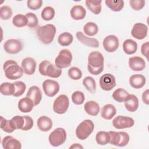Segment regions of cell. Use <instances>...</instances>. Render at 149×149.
Returning <instances> with one entry per match:
<instances>
[{
    "instance_id": "30bf717a",
    "label": "cell",
    "mask_w": 149,
    "mask_h": 149,
    "mask_svg": "<svg viewBox=\"0 0 149 149\" xmlns=\"http://www.w3.org/2000/svg\"><path fill=\"white\" fill-rule=\"evenodd\" d=\"M134 124V121L133 118L125 116H117L112 120L113 127L118 129L132 127Z\"/></svg>"
},
{
    "instance_id": "ee69618b",
    "label": "cell",
    "mask_w": 149,
    "mask_h": 149,
    "mask_svg": "<svg viewBox=\"0 0 149 149\" xmlns=\"http://www.w3.org/2000/svg\"><path fill=\"white\" fill-rule=\"evenodd\" d=\"M26 16L27 18L28 23L27 26L31 28L36 27L38 23V19L36 14L31 12H29L26 14Z\"/></svg>"
},
{
    "instance_id": "f546056e",
    "label": "cell",
    "mask_w": 149,
    "mask_h": 149,
    "mask_svg": "<svg viewBox=\"0 0 149 149\" xmlns=\"http://www.w3.org/2000/svg\"><path fill=\"white\" fill-rule=\"evenodd\" d=\"M0 92L4 95H13L15 92L14 83L9 82L2 83L0 86Z\"/></svg>"
},
{
    "instance_id": "e575fe53",
    "label": "cell",
    "mask_w": 149,
    "mask_h": 149,
    "mask_svg": "<svg viewBox=\"0 0 149 149\" xmlns=\"http://www.w3.org/2000/svg\"><path fill=\"white\" fill-rule=\"evenodd\" d=\"M84 33L88 36H94L98 31V26L94 22H88L83 27Z\"/></svg>"
},
{
    "instance_id": "d4e9b609",
    "label": "cell",
    "mask_w": 149,
    "mask_h": 149,
    "mask_svg": "<svg viewBox=\"0 0 149 149\" xmlns=\"http://www.w3.org/2000/svg\"><path fill=\"white\" fill-rule=\"evenodd\" d=\"M70 13L74 20H82L86 15V10L81 5H74L70 9Z\"/></svg>"
},
{
    "instance_id": "b9f144b4",
    "label": "cell",
    "mask_w": 149,
    "mask_h": 149,
    "mask_svg": "<svg viewBox=\"0 0 149 149\" xmlns=\"http://www.w3.org/2000/svg\"><path fill=\"white\" fill-rule=\"evenodd\" d=\"M1 129L6 133H12L15 130L11 125L10 120H6L3 116H1Z\"/></svg>"
},
{
    "instance_id": "83f0119b",
    "label": "cell",
    "mask_w": 149,
    "mask_h": 149,
    "mask_svg": "<svg viewBox=\"0 0 149 149\" xmlns=\"http://www.w3.org/2000/svg\"><path fill=\"white\" fill-rule=\"evenodd\" d=\"M123 49L127 55L134 54L137 49V44L132 39H127L123 43Z\"/></svg>"
},
{
    "instance_id": "f1b7e54d",
    "label": "cell",
    "mask_w": 149,
    "mask_h": 149,
    "mask_svg": "<svg viewBox=\"0 0 149 149\" xmlns=\"http://www.w3.org/2000/svg\"><path fill=\"white\" fill-rule=\"evenodd\" d=\"M101 2L102 1L100 0H87L86 5L92 13L98 15L101 12Z\"/></svg>"
},
{
    "instance_id": "7bdbcfd3",
    "label": "cell",
    "mask_w": 149,
    "mask_h": 149,
    "mask_svg": "<svg viewBox=\"0 0 149 149\" xmlns=\"http://www.w3.org/2000/svg\"><path fill=\"white\" fill-rule=\"evenodd\" d=\"M12 16V10L9 6L4 5L0 8V17L2 20H8Z\"/></svg>"
},
{
    "instance_id": "f6af8a7d",
    "label": "cell",
    "mask_w": 149,
    "mask_h": 149,
    "mask_svg": "<svg viewBox=\"0 0 149 149\" xmlns=\"http://www.w3.org/2000/svg\"><path fill=\"white\" fill-rule=\"evenodd\" d=\"M69 77L74 80H79L82 76V72L81 70L77 67H71L68 70Z\"/></svg>"
},
{
    "instance_id": "6da1fadb",
    "label": "cell",
    "mask_w": 149,
    "mask_h": 149,
    "mask_svg": "<svg viewBox=\"0 0 149 149\" xmlns=\"http://www.w3.org/2000/svg\"><path fill=\"white\" fill-rule=\"evenodd\" d=\"M104 58L101 52H91L88 56L87 69L88 72L94 75L100 74L104 69Z\"/></svg>"
},
{
    "instance_id": "bcb514c9",
    "label": "cell",
    "mask_w": 149,
    "mask_h": 149,
    "mask_svg": "<svg viewBox=\"0 0 149 149\" xmlns=\"http://www.w3.org/2000/svg\"><path fill=\"white\" fill-rule=\"evenodd\" d=\"M130 5L134 10H139L143 9L145 5V1L143 0H130Z\"/></svg>"
},
{
    "instance_id": "ba28073f",
    "label": "cell",
    "mask_w": 149,
    "mask_h": 149,
    "mask_svg": "<svg viewBox=\"0 0 149 149\" xmlns=\"http://www.w3.org/2000/svg\"><path fill=\"white\" fill-rule=\"evenodd\" d=\"M72 58V54L69 50L62 49L55 58V65L61 69L66 68L70 65Z\"/></svg>"
},
{
    "instance_id": "277c9868",
    "label": "cell",
    "mask_w": 149,
    "mask_h": 149,
    "mask_svg": "<svg viewBox=\"0 0 149 149\" xmlns=\"http://www.w3.org/2000/svg\"><path fill=\"white\" fill-rule=\"evenodd\" d=\"M38 70L42 76H47L52 78L59 77L62 72V69L47 60H44L40 63Z\"/></svg>"
},
{
    "instance_id": "603a6c76",
    "label": "cell",
    "mask_w": 149,
    "mask_h": 149,
    "mask_svg": "<svg viewBox=\"0 0 149 149\" xmlns=\"http://www.w3.org/2000/svg\"><path fill=\"white\" fill-rule=\"evenodd\" d=\"M19 109L23 113H28L31 112L34 106L33 101L29 97H26L19 101L18 104Z\"/></svg>"
},
{
    "instance_id": "d590c367",
    "label": "cell",
    "mask_w": 149,
    "mask_h": 149,
    "mask_svg": "<svg viewBox=\"0 0 149 149\" xmlns=\"http://www.w3.org/2000/svg\"><path fill=\"white\" fill-rule=\"evenodd\" d=\"M28 20L26 15L17 14L12 19L13 24L17 27H23L27 25Z\"/></svg>"
},
{
    "instance_id": "44dd1931",
    "label": "cell",
    "mask_w": 149,
    "mask_h": 149,
    "mask_svg": "<svg viewBox=\"0 0 149 149\" xmlns=\"http://www.w3.org/2000/svg\"><path fill=\"white\" fill-rule=\"evenodd\" d=\"M124 102L125 107L128 111L133 112L138 109L139 100L135 95L129 94Z\"/></svg>"
},
{
    "instance_id": "d6986e66",
    "label": "cell",
    "mask_w": 149,
    "mask_h": 149,
    "mask_svg": "<svg viewBox=\"0 0 149 149\" xmlns=\"http://www.w3.org/2000/svg\"><path fill=\"white\" fill-rule=\"evenodd\" d=\"M129 65L133 71H141L146 68V62L141 57L133 56L129 59Z\"/></svg>"
},
{
    "instance_id": "f35d334b",
    "label": "cell",
    "mask_w": 149,
    "mask_h": 149,
    "mask_svg": "<svg viewBox=\"0 0 149 149\" xmlns=\"http://www.w3.org/2000/svg\"><path fill=\"white\" fill-rule=\"evenodd\" d=\"M41 16L42 19L44 20H51L55 16V10L51 6H46L42 9Z\"/></svg>"
},
{
    "instance_id": "4316f807",
    "label": "cell",
    "mask_w": 149,
    "mask_h": 149,
    "mask_svg": "<svg viewBox=\"0 0 149 149\" xmlns=\"http://www.w3.org/2000/svg\"><path fill=\"white\" fill-rule=\"evenodd\" d=\"M84 110L86 112L91 116H97L100 112V105L94 101H89L84 104Z\"/></svg>"
},
{
    "instance_id": "4dcf8cb0",
    "label": "cell",
    "mask_w": 149,
    "mask_h": 149,
    "mask_svg": "<svg viewBox=\"0 0 149 149\" xmlns=\"http://www.w3.org/2000/svg\"><path fill=\"white\" fill-rule=\"evenodd\" d=\"M110 135L109 132L105 131L98 132L96 134L95 140L98 144L104 146L109 143Z\"/></svg>"
},
{
    "instance_id": "7c38bea8",
    "label": "cell",
    "mask_w": 149,
    "mask_h": 149,
    "mask_svg": "<svg viewBox=\"0 0 149 149\" xmlns=\"http://www.w3.org/2000/svg\"><path fill=\"white\" fill-rule=\"evenodd\" d=\"M23 48V44L21 41L17 39H9L3 44V49L5 52L10 54H15Z\"/></svg>"
},
{
    "instance_id": "816d5d0a",
    "label": "cell",
    "mask_w": 149,
    "mask_h": 149,
    "mask_svg": "<svg viewBox=\"0 0 149 149\" xmlns=\"http://www.w3.org/2000/svg\"><path fill=\"white\" fill-rule=\"evenodd\" d=\"M83 147L78 143H75V144H73L71 146H70L69 148H83Z\"/></svg>"
},
{
    "instance_id": "5b68a950",
    "label": "cell",
    "mask_w": 149,
    "mask_h": 149,
    "mask_svg": "<svg viewBox=\"0 0 149 149\" xmlns=\"http://www.w3.org/2000/svg\"><path fill=\"white\" fill-rule=\"evenodd\" d=\"M94 123L91 120L86 119L81 122L76 129V137L81 140H86L93 132Z\"/></svg>"
},
{
    "instance_id": "8fae6325",
    "label": "cell",
    "mask_w": 149,
    "mask_h": 149,
    "mask_svg": "<svg viewBox=\"0 0 149 149\" xmlns=\"http://www.w3.org/2000/svg\"><path fill=\"white\" fill-rule=\"evenodd\" d=\"M59 84L55 80L47 79L42 83V88L44 93L48 97L55 96L59 91Z\"/></svg>"
},
{
    "instance_id": "9c48e42d",
    "label": "cell",
    "mask_w": 149,
    "mask_h": 149,
    "mask_svg": "<svg viewBox=\"0 0 149 149\" xmlns=\"http://www.w3.org/2000/svg\"><path fill=\"white\" fill-rule=\"evenodd\" d=\"M69 105V100L68 96L62 94L55 100L53 104V110L56 113L63 114L67 111Z\"/></svg>"
},
{
    "instance_id": "e0dca14e",
    "label": "cell",
    "mask_w": 149,
    "mask_h": 149,
    "mask_svg": "<svg viewBox=\"0 0 149 149\" xmlns=\"http://www.w3.org/2000/svg\"><path fill=\"white\" fill-rule=\"evenodd\" d=\"M26 97L30 98L33 101L34 106H36L40 104L42 99L41 90L38 86H33L29 88Z\"/></svg>"
},
{
    "instance_id": "ffe728a7",
    "label": "cell",
    "mask_w": 149,
    "mask_h": 149,
    "mask_svg": "<svg viewBox=\"0 0 149 149\" xmlns=\"http://www.w3.org/2000/svg\"><path fill=\"white\" fill-rule=\"evenodd\" d=\"M76 36L77 40L84 45L94 48H97L99 47V42L96 38L88 37L81 31H77Z\"/></svg>"
},
{
    "instance_id": "7a4b0ae2",
    "label": "cell",
    "mask_w": 149,
    "mask_h": 149,
    "mask_svg": "<svg viewBox=\"0 0 149 149\" xmlns=\"http://www.w3.org/2000/svg\"><path fill=\"white\" fill-rule=\"evenodd\" d=\"M56 31L55 26L52 24L38 26L36 30L38 39L45 44H49L53 41Z\"/></svg>"
},
{
    "instance_id": "ab89813d",
    "label": "cell",
    "mask_w": 149,
    "mask_h": 149,
    "mask_svg": "<svg viewBox=\"0 0 149 149\" xmlns=\"http://www.w3.org/2000/svg\"><path fill=\"white\" fill-rule=\"evenodd\" d=\"M13 83L15 86V92L13 95L15 97L21 96L24 93L26 88L25 83L21 81H17Z\"/></svg>"
},
{
    "instance_id": "8992f818",
    "label": "cell",
    "mask_w": 149,
    "mask_h": 149,
    "mask_svg": "<svg viewBox=\"0 0 149 149\" xmlns=\"http://www.w3.org/2000/svg\"><path fill=\"white\" fill-rule=\"evenodd\" d=\"M110 135L109 143L111 144L118 147H124L129 141V135L125 132L109 131Z\"/></svg>"
},
{
    "instance_id": "ac0fdd59",
    "label": "cell",
    "mask_w": 149,
    "mask_h": 149,
    "mask_svg": "<svg viewBox=\"0 0 149 149\" xmlns=\"http://www.w3.org/2000/svg\"><path fill=\"white\" fill-rule=\"evenodd\" d=\"M2 145L5 149H20L22 148L20 141L11 136L5 137L2 140Z\"/></svg>"
},
{
    "instance_id": "7402d4cb",
    "label": "cell",
    "mask_w": 149,
    "mask_h": 149,
    "mask_svg": "<svg viewBox=\"0 0 149 149\" xmlns=\"http://www.w3.org/2000/svg\"><path fill=\"white\" fill-rule=\"evenodd\" d=\"M146 77L141 74H135L131 76L129 78L130 86L136 89L142 88L146 84Z\"/></svg>"
},
{
    "instance_id": "cb8c5ba5",
    "label": "cell",
    "mask_w": 149,
    "mask_h": 149,
    "mask_svg": "<svg viewBox=\"0 0 149 149\" xmlns=\"http://www.w3.org/2000/svg\"><path fill=\"white\" fill-rule=\"evenodd\" d=\"M38 129L42 132H48L52 127V121L48 116H40L37 122Z\"/></svg>"
},
{
    "instance_id": "52a82bcc",
    "label": "cell",
    "mask_w": 149,
    "mask_h": 149,
    "mask_svg": "<svg viewBox=\"0 0 149 149\" xmlns=\"http://www.w3.org/2000/svg\"><path fill=\"white\" fill-rule=\"evenodd\" d=\"M66 140V130L62 127H58L52 131L48 137L50 144L54 147H58L63 144Z\"/></svg>"
},
{
    "instance_id": "3957f363",
    "label": "cell",
    "mask_w": 149,
    "mask_h": 149,
    "mask_svg": "<svg viewBox=\"0 0 149 149\" xmlns=\"http://www.w3.org/2000/svg\"><path fill=\"white\" fill-rule=\"evenodd\" d=\"M3 69L6 77L10 80L18 79L22 77L23 74L22 67L13 60L6 61L3 63Z\"/></svg>"
},
{
    "instance_id": "f907efd6",
    "label": "cell",
    "mask_w": 149,
    "mask_h": 149,
    "mask_svg": "<svg viewBox=\"0 0 149 149\" xmlns=\"http://www.w3.org/2000/svg\"><path fill=\"white\" fill-rule=\"evenodd\" d=\"M142 100L144 104L148 105L149 104V90L147 89L144 91L142 94Z\"/></svg>"
},
{
    "instance_id": "1f68e13d",
    "label": "cell",
    "mask_w": 149,
    "mask_h": 149,
    "mask_svg": "<svg viewBox=\"0 0 149 149\" xmlns=\"http://www.w3.org/2000/svg\"><path fill=\"white\" fill-rule=\"evenodd\" d=\"M73 37L69 32H64L61 34L58 38V43L62 46H68L72 44Z\"/></svg>"
},
{
    "instance_id": "c3c4849f",
    "label": "cell",
    "mask_w": 149,
    "mask_h": 149,
    "mask_svg": "<svg viewBox=\"0 0 149 149\" xmlns=\"http://www.w3.org/2000/svg\"><path fill=\"white\" fill-rule=\"evenodd\" d=\"M23 116L24 118V124L22 130L24 131L29 130L31 129L33 126V124H34L33 120L29 116Z\"/></svg>"
},
{
    "instance_id": "5bb4252c",
    "label": "cell",
    "mask_w": 149,
    "mask_h": 149,
    "mask_svg": "<svg viewBox=\"0 0 149 149\" xmlns=\"http://www.w3.org/2000/svg\"><path fill=\"white\" fill-rule=\"evenodd\" d=\"M147 32L148 27L146 24L141 23H136L133 26L131 34L137 40H143L147 36Z\"/></svg>"
},
{
    "instance_id": "2e32d148",
    "label": "cell",
    "mask_w": 149,
    "mask_h": 149,
    "mask_svg": "<svg viewBox=\"0 0 149 149\" xmlns=\"http://www.w3.org/2000/svg\"><path fill=\"white\" fill-rule=\"evenodd\" d=\"M21 67L25 74L31 75L35 72L36 62L33 58L26 57L22 61Z\"/></svg>"
},
{
    "instance_id": "484cf974",
    "label": "cell",
    "mask_w": 149,
    "mask_h": 149,
    "mask_svg": "<svg viewBox=\"0 0 149 149\" xmlns=\"http://www.w3.org/2000/svg\"><path fill=\"white\" fill-rule=\"evenodd\" d=\"M116 113V109L112 104L105 105L101 109V115L102 118L106 120L111 119Z\"/></svg>"
},
{
    "instance_id": "d6a6232c",
    "label": "cell",
    "mask_w": 149,
    "mask_h": 149,
    "mask_svg": "<svg viewBox=\"0 0 149 149\" xmlns=\"http://www.w3.org/2000/svg\"><path fill=\"white\" fill-rule=\"evenodd\" d=\"M105 3L109 8L114 12L120 11L124 6V2L122 0H105Z\"/></svg>"
},
{
    "instance_id": "7dc6e473",
    "label": "cell",
    "mask_w": 149,
    "mask_h": 149,
    "mask_svg": "<svg viewBox=\"0 0 149 149\" xmlns=\"http://www.w3.org/2000/svg\"><path fill=\"white\" fill-rule=\"evenodd\" d=\"M42 4L41 0H29L27 1V7L31 10H37L40 9Z\"/></svg>"
},
{
    "instance_id": "836d02e7",
    "label": "cell",
    "mask_w": 149,
    "mask_h": 149,
    "mask_svg": "<svg viewBox=\"0 0 149 149\" xmlns=\"http://www.w3.org/2000/svg\"><path fill=\"white\" fill-rule=\"evenodd\" d=\"M129 93L122 88H119L114 91L112 94L113 98L118 102H123L129 95Z\"/></svg>"
},
{
    "instance_id": "60d3db41",
    "label": "cell",
    "mask_w": 149,
    "mask_h": 149,
    "mask_svg": "<svg viewBox=\"0 0 149 149\" xmlns=\"http://www.w3.org/2000/svg\"><path fill=\"white\" fill-rule=\"evenodd\" d=\"M72 100L76 105H81L85 100L84 93L80 91H74L72 95Z\"/></svg>"
},
{
    "instance_id": "4fadbf2b",
    "label": "cell",
    "mask_w": 149,
    "mask_h": 149,
    "mask_svg": "<svg viewBox=\"0 0 149 149\" xmlns=\"http://www.w3.org/2000/svg\"><path fill=\"white\" fill-rule=\"evenodd\" d=\"M101 88L105 91H110L116 86V79L113 75L105 73L101 76L99 81Z\"/></svg>"
},
{
    "instance_id": "681fc988",
    "label": "cell",
    "mask_w": 149,
    "mask_h": 149,
    "mask_svg": "<svg viewBox=\"0 0 149 149\" xmlns=\"http://www.w3.org/2000/svg\"><path fill=\"white\" fill-rule=\"evenodd\" d=\"M148 47L149 42L148 41L143 43L141 47V52L147 59H148Z\"/></svg>"
},
{
    "instance_id": "8d00e7d4",
    "label": "cell",
    "mask_w": 149,
    "mask_h": 149,
    "mask_svg": "<svg viewBox=\"0 0 149 149\" xmlns=\"http://www.w3.org/2000/svg\"><path fill=\"white\" fill-rule=\"evenodd\" d=\"M83 84L91 93H94L96 90V83L91 76H87L83 80Z\"/></svg>"
},
{
    "instance_id": "9a60e30c",
    "label": "cell",
    "mask_w": 149,
    "mask_h": 149,
    "mask_svg": "<svg viewBox=\"0 0 149 149\" xmlns=\"http://www.w3.org/2000/svg\"><path fill=\"white\" fill-rule=\"evenodd\" d=\"M103 47L108 52H115L119 47V40L116 36L109 35L103 41Z\"/></svg>"
},
{
    "instance_id": "74e56055",
    "label": "cell",
    "mask_w": 149,
    "mask_h": 149,
    "mask_svg": "<svg viewBox=\"0 0 149 149\" xmlns=\"http://www.w3.org/2000/svg\"><path fill=\"white\" fill-rule=\"evenodd\" d=\"M10 121L12 126L15 130L22 129L24 124V118L23 116L16 115L13 117Z\"/></svg>"
}]
</instances>
